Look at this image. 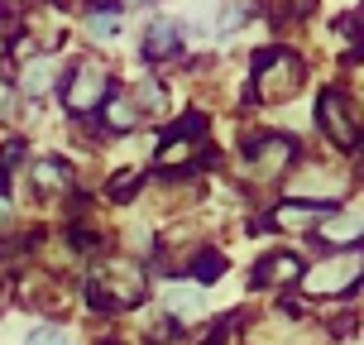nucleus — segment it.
Wrapping results in <instances>:
<instances>
[{
	"label": "nucleus",
	"instance_id": "nucleus-1",
	"mask_svg": "<svg viewBox=\"0 0 364 345\" xmlns=\"http://www.w3.org/2000/svg\"><path fill=\"white\" fill-rule=\"evenodd\" d=\"M302 58L288 53V48H269V53L255 58V87L264 101H288L292 91L302 87Z\"/></svg>",
	"mask_w": 364,
	"mask_h": 345
},
{
	"label": "nucleus",
	"instance_id": "nucleus-2",
	"mask_svg": "<svg viewBox=\"0 0 364 345\" xmlns=\"http://www.w3.org/2000/svg\"><path fill=\"white\" fill-rule=\"evenodd\" d=\"M106 96H110V73L106 68H96V63L73 68V77H68V110H73V115H87V110L106 106Z\"/></svg>",
	"mask_w": 364,
	"mask_h": 345
},
{
	"label": "nucleus",
	"instance_id": "nucleus-3",
	"mask_svg": "<svg viewBox=\"0 0 364 345\" xmlns=\"http://www.w3.org/2000/svg\"><path fill=\"white\" fill-rule=\"evenodd\" d=\"M139 269H129V264H110L96 283H91V302L96 307H125V302H139Z\"/></svg>",
	"mask_w": 364,
	"mask_h": 345
},
{
	"label": "nucleus",
	"instance_id": "nucleus-4",
	"mask_svg": "<svg viewBox=\"0 0 364 345\" xmlns=\"http://www.w3.org/2000/svg\"><path fill=\"white\" fill-rule=\"evenodd\" d=\"M316 125L326 129L331 144H341V149H360V125H355V115H350L346 96L326 91V96H321V106H316Z\"/></svg>",
	"mask_w": 364,
	"mask_h": 345
},
{
	"label": "nucleus",
	"instance_id": "nucleus-5",
	"mask_svg": "<svg viewBox=\"0 0 364 345\" xmlns=\"http://www.w3.org/2000/svg\"><path fill=\"white\" fill-rule=\"evenodd\" d=\"M355 278H360V259H331V264H321V269L307 273V288L321 292V297H331V292H346Z\"/></svg>",
	"mask_w": 364,
	"mask_h": 345
},
{
	"label": "nucleus",
	"instance_id": "nucleus-6",
	"mask_svg": "<svg viewBox=\"0 0 364 345\" xmlns=\"http://www.w3.org/2000/svg\"><path fill=\"white\" fill-rule=\"evenodd\" d=\"M292 154H297V144H292V139H283V134H269V139H255V144H250V164H255L259 178H273V173L288 164Z\"/></svg>",
	"mask_w": 364,
	"mask_h": 345
},
{
	"label": "nucleus",
	"instance_id": "nucleus-7",
	"mask_svg": "<svg viewBox=\"0 0 364 345\" xmlns=\"http://www.w3.org/2000/svg\"><path fill=\"white\" fill-rule=\"evenodd\" d=\"M292 192H297V197H326V201H336L341 192H346V178L331 173V168H307L302 178L292 182Z\"/></svg>",
	"mask_w": 364,
	"mask_h": 345
},
{
	"label": "nucleus",
	"instance_id": "nucleus-8",
	"mask_svg": "<svg viewBox=\"0 0 364 345\" xmlns=\"http://www.w3.org/2000/svg\"><path fill=\"white\" fill-rule=\"evenodd\" d=\"M292 278H302V259L297 255H269L255 269V283H292Z\"/></svg>",
	"mask_w": 364,
	"mask_h": 345
},
{
	"label": "nucleus",
	"instance_id": "nucleus-9",
	"mask_svg": "<svg viewBox=\"0 0 364 345\" xmlns=\"http://www.w3.org/2000/svg\"><path fill=\"white\" fill-rule=\"evenodd\" d=\"M321 240H326V245H350V240H364V221L360 216H331V221H321Z\"/></svg>",
	"mask_w": 364,
	"mask_h": 345
},
{
	"label": "nucleus",
	"instance_id": "nucleus-10",
	"mask_svg": "<svg viewBox=\"0 0 364 345\" xmlns=\"http://www.w3.org/2000/svg\"><path fill=\"white\" fill-rule=\"evenodd\" d=\"M173 53H178V29L173 24H154L149 38H144V58L159 63V58H173Z\"/></svg>",
	"mask_w": 364,
	"mask_h": 345
},
{
	"label": "nucleus",
	"instance_id": "nucleus-11",
	"mask_svg": "<svg viewBox=\"0 0 364 345\" xmlns=\"http://www.w3.org/2000/svg\"><path fill=\"white\" fill-rule=\"evenodd\" d=\"M53 87V63H43V58H38V63H29V68H24V91H48Z\"/></svg>",
	"mask_w": 364,
	"mask_h": 345
},
{
	"label": "nucleus",
	"instance_id": "nucleus-12",
	"mask_svg": "<svg viewBox=\"0 0 364 345\" xmlns=\"http://www.w3.org/2000/svg\"><path fill=\"white\" fill-rule=\"evenodd\" d=\"M192 273H197V283H211V278H220V273H225V259H220L216 250H206V255H197Z\"/></svg>",
	"mask_w": 364,
	"mask_h": 345
},
{
	"label": "nucleus",
	"instance_id": "nucleus-13",
	"mask_svg": "<svg viewBox=\"0 0 364 345\" xmlns=\"http://www.w3.org/2000/svg\"><path fill=\"white\" fill-rule=\"evenodd\" d=\"M278 221L283 225H311V221H321L316 206H278Z\"/></svg>",
	"mask_w": 364,
	"mask_h": 345
},
{
	"label": "nucleus",
	"instance_id": "nucleus-14",
	"mask_svg": "<svg viewBox=\"0 0 364 345\" xmlns=\"http://www.w3.org/2000/svg\"><path fill=\"white\" fill-rule=\"evenodd\" d=\"M106 125H110V129H129V125H134V110H129V101H106Z\"/></svg>",
	"mask_w": 364,
	"mask_h": 345
},
{
	"label": "nucleus",
	"instance_id": "nucleus-15",
	"mask_svg": "<svg viewBox=\"0 0 364 345\" xmlns=\"http://www.w3.org/2000/svg\"><path fill=\"white\" fill-rule=\"evenodd\" d=\"M168 302H173V312H197L201 307L192 288H173V292H168Z\"/></svg>",
	"mask_w": 364,
	"mask_h": 345
},
{
	"label": "nucleus",
	"instance_id": "nucleus-16",
	"mask_svg": "<svg viewBox=\"0 0 364 345\" xmlns=\"http://www.w3.org/2000/svg\"><path fill=\"white\" fill-rule=\"evenodd\" d=\"M34 178H38V187H58V178H63V164H34Z\"/></svg>",
	"mask_w": 364,
	"mask_h": 345
},
{
	"label": "nucleus",
	"instance_id": "nucleus-17",
	"mask_svg": "<svg viewBox=\"0 0 364 345\" xmlns=\"http://www.w3.org/2000/svg\"><path fill=\"white\" fill-rule=\"evenodd\" d=\"M91 34H101V38L115 34V10H96V19H91Z\"/></svg>",
	"mask_w": 364,
	"mask_h": 345
},
{
	"label": "nucleus",
	"instance_id": "nucleus-18",
	"mask_svg": "<svg viewBox=\"0 0 364 345\" xmlns=\"http://www.w3.org/2000/svg\"><path fill=\"white\" fill-rule=\"evenodd\" d=\"M134 192H139V178H134V173H125V178H115V187H110V197H115V201L134 197Z\"/></svg>",
	"mask_w": 364,
	"mask_h": 345
},
{
	"label": "nucleus",
	"instance_id": "nucleus-19",
	"mask_svg": "<svg viewBox=\"0 0 364 345\" xmlns=\"http://www.w3.org/2000/svg\"><path fill=\"white\" fill-rule=\"evenodd\" d=\"M29 345H68V336H63V331H53V327H38L34 336H29Z\"/></svg>",
	"mask_w": 364,
	"mask_h": 345
},
{
	"label": "nucleus",
	"instance_id": "nucleus-20",
	"mask_svg": "<svg viewBox=\"0 0 364 345\" xmlns=\"http://www.w3.org/2000/svg\"><path fill=\"white\" fill-rule=\"evenodd\" d=\"M10 110H15V106H10V87L0 82V115H10Z\"/></svg>",
	"mask_w": 364,
	"mask_h": 345
}]
</instances>
